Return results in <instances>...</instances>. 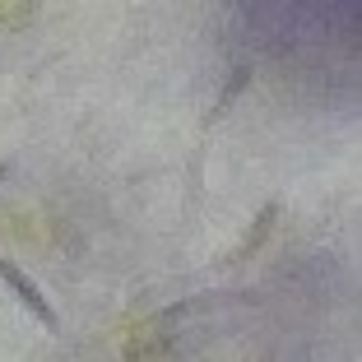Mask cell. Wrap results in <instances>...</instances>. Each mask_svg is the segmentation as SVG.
I'll return each mask as SVG.
<instances>
[{
	"mask_svg": "<svg viewBox=\"0 0 362 362\" xmlns=\"http://www.w3.org/2000/svg\"><path fill=\"white\" fill-rule=\"evenodd\" d=\"M0 284H5V288L14 293V298H19V307L28 311V316L37 320V325H42L47 334H61V311H56L52 302H47L42 288L33 284V279L23 274L19 265H14V260H5V256H0Z\"/></svg>",
	"mask_w": 362,
	"mask_h": 362,
	"instance_id": "6da1fadb",
	"label": "cell"
},
{
	"mask_svg": "<svg viewBox=\"0 0 362 362\" xmlns=\"http://www.w3.org/2000/svg\"><path fill=\"white\" fill-rule=\"evenodd\" d=\"M279 214H284V200H265V204H260V214L251 218L246 237L237 242V251H233V265H246V260H251V256L260 251V246L269 242V233L279 228Z\"/></svg>",
	"mask_w": 362,
	"mask_h": 362,
	"instance_id": "7a4b0ae2",
	"label": "cell"
},
{
	"mask_svg": "<svg viewBox=\"0 0 362 362\" xmlns=\"http://www.w3.org/2000/svg\"><path fill=\"white\" fill-rule=\"evenodd\" d=\"M251 79H256V61H237V65H233V75H228V84H223V93H218V103H214V112L204 117L200 135H209V130L218 126V121H223L228 112H233V107H237V98H242L246 88H251Z\"/></svg>",
	"mask_w": 362,
	"mask_h": 362,
	"instance_id": "3957f363",
	"label": "cell"
},
{
	"mask_svg": "<svg viewBox=\"0 0 362 362\" xmlns=\"http://www.w3.org/2000/svg\"><path fill=\"white\" fill-rule=\"evenodd\" d=\"M14 172V158H0V186H5V177Z\"/></svg>",
	"mask_w": 362,
	"mask_h": 362,
	"instance_id": "277c9868",
	"label": "cell"
}]
</instances>
